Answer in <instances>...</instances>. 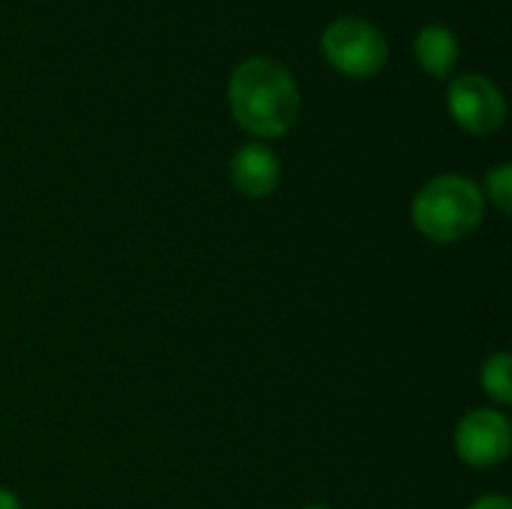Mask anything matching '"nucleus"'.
<instances>
[{"mask_svg": "<svg viewBox=\"0 0 512 509\" xmlns=\"http://www.w3.org/2000/svg\"><path fill=\"white\" fill-rule=\"evenodd\" d=\"M228 105L237 126L261 141L282 138L300 117V87L273 57H246L228 78Z\"/></svg>", "mask_w": 512, "mask_h": 509, "instance_id": "1", "label": "nucleus"}, {"mask_svg": "<svg viewBox=\"0 0 512 509\" xmlns=\"http://www.w3.org/2000/svg\"><path fill=\"white\" fill-rule=\"evenodd\" d=\"M486 216V198L480 186L465 174H438L411 201L414 228L441 246L462 243L471 237Z\"/></svg>", "mask_w": 512, "mask_h": 509, "instance_id": "2", "label": "nucleus"}, {"mask_svg": "<svg viewBox=\"0 0 512 509\" xmlns=\"http://www.w3.org/2000/svg\"><path fill=\"white\" fill-rule=\"evenodd\" d=\"M321 51L327 63L348 78H372L390 60V42L372 21L360 15H342L321 33Z\"/></svg>", "mask_w": 512, "mask_h": 509, "instance_id": "3", "label": "nucleus"}, {"mask_svg": "<svg viewBox=\"0 0 512 509\" xmlns=\"http://www.w3.org/2000/svg\"><path fill=\"white\" fill-rule=\"evenodd\" d=\"M447 108L456 126L468 135H495L507 120V99L501 87L483 72H465L447 87Z\"/></svg>", "mask_w": 512, "mask_h": 509, "instance_id": "4", "label": "nucleus"}, {"mask_svg": "<svg viewBox=\"0 0 512 509\" xmlns=\"http://www.w3.org/2000/svg\"><path fill=\"white\" fill-rule=\"evenodd\" d=\"M456 456L471 468H498L512 450V426L504 411L474 408L465 414L453 435Z\"/></svg>", "mask_w": 512, "mask_h": 509, "instance_id": "5", "label": "nucleus"}, {"mask_svg": "<svg viewBox=\"0 0 512 509\" xmlns=\"http://www.w3.org/2000/svg\"><path fill=\"white\" fill-rule=\"evenodd\" d=\"M279 180L282 165L267 144L252 141L231 156V183L243 198H267L279 189Z\"/></svg>", "mask_w": 512, "mask_h": 509, "instance_id": "6", "label": "nucleus"}, {"mask_svg": "<svg viewBox=\"0 0 512 509\" xmlns=\"http://www.w3.org/2000/svg\"><path fill=\"white\" fill-rule=\"evenodd\" d=\"M459 54H462L459 36L447 24H426L414 36L417 66L432 78H450L453 69L459 66Z\"/></svg>", "mask_w": 512, "mask_h": 509, "instance_id": "7", "label": "nucleus"}, {"mask_svg": "<svg viewBox=\"0 0 512 509\" xmlns=\"http://www.w3.org/2000/svg\"><path fill=\"white\" fill-rule=\"evenodd\" d=\"M480 387L483 393L498 402V405H510L512 402V357L507 351L492 354L483 369H480Z\"/></svg>", "mask_w": 512, "mask_h": 509, "instance_id": "8", "label": "nucleus"}, {"mask_svg": "<svg viewBox=\"0 0 512 509\" xmlns=\"http://www.w3.org/2000/svg\"><path fill=\"white\" fill-rule=\"evenodd\" d=\"M483 198H489V204L501 213V216H510L512 213V165H495L489 174H486V186L480 189Z\"/></svg>", "mask_w": 512, "mask_h": 509, "instance_id": "9", "label": "nucleus"}, {"mask_svg": "<svg viewBox=\"0 0 512 509\" xmlns=\"http://www.w3.org/2000/svg\"><path fill=\"white\" fill-rule=\"evenodd\" d=\"M468 509H512V501L507 495H483L480 501H474Z\"/></svg>", "mask_w": 512, "mask_h": 509, "instance_id": "10", "label": "nucleus"}, {"mask_svg": "<svg viewBox=\"0 0 512 509\" xmlns=\"http://www.w3.org/2000/svg\"><path fill=\"white\" fill-rule=\"evenodd\" d=\"M0 509H21V501L9 489H0Z\"/></svg>", "mask_w": 512, "mask_h": 509, "instance_id": "11", "label": "nucleus"}, {"mask_svg": "<svg viewBox=\"0 0 512 509\" xmlns=\"http://www.w3.org/2000/svg\"><path fill=\"white\" fill-rule=\"evenodd\" d=\"M306 509H330V507H306Z\"/></svg>", "mask_w": 512, "mask_h": 509, "instance_id": "12", "label": "nucleus"}]
</instances>
